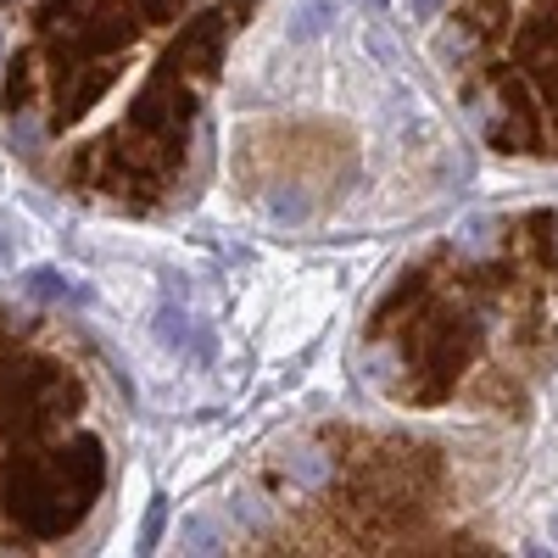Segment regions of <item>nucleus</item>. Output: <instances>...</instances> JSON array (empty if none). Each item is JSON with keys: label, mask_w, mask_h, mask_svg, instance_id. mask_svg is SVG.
Here are the masks:
<instances>
[{"label": "nucleus", "mask_w": 558, "mask_h": 558, "mask_svg": "<svg viewBox=\"0 0 558 558\" xmlns=\"http://www.w3.org/2000/svg\"><path fill=\"white\" fill-rule=\"evenodd\" d=\"M257 0H34L0 78L17 157L78 202L162 213L196 191L207 101Z\"/></svg>", "instance_id": "obj_1"}, {"label": "nucleus", "mask_w": 558, "mask_h": 558, "mask_svg": "<svg viewBox=\"0 0 558 558\" xmlns=\"http://www.w3.org/2000/svg\"><path fill=\"white\" fill-rule=\"evenodd\" d=\"M368 380L408 413L520 418L558 352V207L418 252L363 324Z\"/></svg>", "instance_id": "obj_2"}, {"label": "nucleus", "mask_w": 558, "mask_h": 558, "mask_svg": "<svg viewBox=\"0 0 558 558\" xmlns=\"http://www.w3.org/2000/svg\"><path fill=\"white\" fill-rule=\"evenodd\" d=\"M257 553H492L481 531V481L452 447L330 430L318 481L291 497Z\"/></svg>", "instance_id": "obj_3"}, {"label": "nucleus", "mask_w": 558, "mask_h": 558, "mask_svg": "<svg viewBox=\"0 0 558 558\" xmlns=\"http://www.w3.org/2000/svg\"><path fill=\"white\" fill-rule=\"evenodd\" d=\"M112 447L84 363L39 318L0 307V547L78 536L107 492Z\"/></svg>", "instance_id": "obj_4"}, {"label": "nucleus", "mask_w": 558, "mask_h": 558, "mask_svg": "<svg viewBox=\"0 0 558 558\" xmlns=\"http://www.w3.org/2000/svg\"><path fill=\"white\" fill-rule=\"evenodd\" d=\"M436 62L492 151L558 162V0H447Z\"/></svg>", "instance_id": "obj_5"}, {"label": "nucleus", "mask_w": 558, "mask_h": 558, "mask_svg": "<svg viewBox=\"0 0 558 558\" xmlns=\"http://www.w3.org/2000/svg\"><path fill=\"white\" fill-rule=\"evenodd\" d=\"M34 291H39V296H73V286H68L62 274H51V268H39V274H34Z\"/></svg>", "instance_id": "obj_6"}, {"label": "nucleus", "mask_w": 558, "mask_h": 558, "mask_svg": "<svg viewBox=\"0 0 558 558\" xmlns=\"http://www.w3.org/2000/svg\"><path fill=\"white\" fill-rule=\"evenodd\" d=\"M0 263H12V246L7 241H0Z\"/></svg>", "instance_id": "obj_7"}]
</instances>
